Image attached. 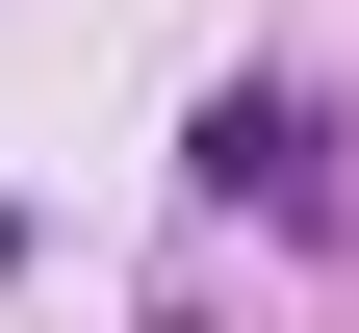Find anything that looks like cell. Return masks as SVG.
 Instances as JSON below:
<instances>
[{
    "label": "cell",
    "mask_w": 359,
    "mask_h": 333,
    "mask_svg": "<svg viewBox=\"0 0 359 333\" xmlns=\"http://www.w3.org/2000/svg\"><path fill=\"white\" fill-rule=\"evenodd\" d=\"M308 154H334V128H308V103H205V179H231V205H283Z\"/></svg>",
    "instance_id": "1"
}]
</instances>
